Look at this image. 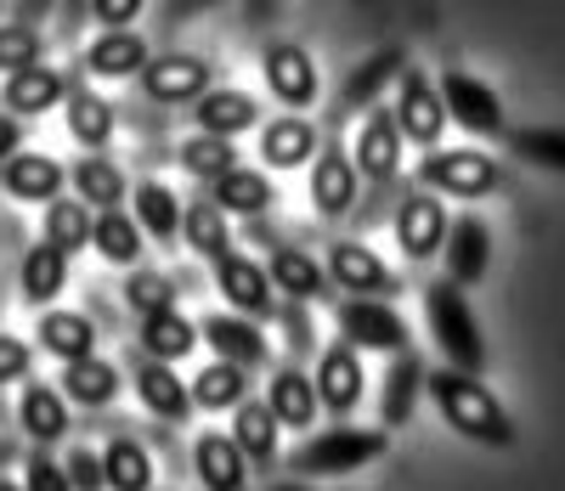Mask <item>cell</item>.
I'll use <instances>...</instances> for the list:
<instances>
[{
    "label": "cell",
    "mask_w": 565,
    "mask_h": 491,
    "mask_svg": "<svg viewBox=\"0 0 565 491\" xmlns=\"http://www.w3.org/2000/svg\"><path fill=\"white\" fill-rule=\"evenodd\" d=\"M199 345V328L186 322L181 311H159V317H141V351L159 356V362H181V356H193Z\"/></svg>",
    "instance_id": "cell-36"
},
{
    "label": "cell",
    "mask_w": 565,
    "mask_h": 491,
    "mask_svg": "<svg viewBox=\"0 0 565 491\" xmlns=\"http://www.w3.org/2000/svg\"><path fill=\"white\" fill-rule=\"evenodd\" d=\"M215 288L226 293V306L249 317V322H271L277 317V300H271V277L260 260H249L244 249H226L215 260Z\"/></svg>",
    "instance_id": "cell-8"
},
{
    "label": "cell",
    "mask_w": 565,
    "mask_h": 491,
    "mask_svg": "<svg viewBox=\"0 0 565 491\" xmlns=\"http://www.w3.org/2000/svg\"><path fill=\"white\" fill-rule=\"evenodd\" d=\"M136 402L164 424H181L186 413H193V396H186V384L175 378L170 362H141L136 367Z\"/></svg>",
    "instance_id": "cell-23"
},
{
    "label": "cell",
    "mask_w": 565,
    "mask_h": 491,
    "mask_svg": "<svg viewBox=\"0 0 565 491\" xmlns=\"http://www.w3.org/2000/svg\"><path fill=\"white\" fill-rule=\"evenodd\" d=\"M63 181H68V170L52 153H12L7 164H0V186H7L12 199L52 204V199H63Z\"/></svg>",
    "instance_id": "cell-21"
},
{
    "label": "cell",
    "mask_w": 565,
    "mask_h": 491,
    "mask_svg": "<svg viewBox=\"0 0 565 491\" xmlns=\"http://www.w3.org/2000/svg\"><path fill=\"white\" fill-rule=\"evenodd\" d=\"M266 491H306V485H295V480H277V485H266Z\"/></svg>",
    "instance_id": "cell-55"
},
{
    "label": "cell",
    "mask_w": 565,
    "mask_h": 491,
    "mask_svg": "<svg viewBox=\"0 0 565 491\" xmlns=\"http://www.w3.org/2000/svg\"><path fill=\"white\" fill-rule=\"evenodd\" d=\"M407 68V52L402 45H380L362 68H351L345 74V90H340V108L351 114V108H373V96H380L385 85H396V74Z\"/></svg>",
    "instance_id": "cell-28"
},
{
    "label": "cell",
    "mask_w": 565,
    "mask_h": 491,
    "mask_svg": "<svg viewBox=\"0 0 565 491\" xmlns=\"http://www.w3.org/2000/svg\"><path fill=\"white\" fill-rule=\"evenodd\" d=\"M509 147L521 153L526 164L559 170L565 175V130L559 125H526V130H509Z\"/></svg>",
    "instance_id": "cell-45"
},
{
    "label": "cell",
    "mask_w": 565,
    "mask_h": 491,
    "mask_svg": "<svg viewBox=\"0 0 565 491\" xmlns=\"http://www.w3.org/2000/svg\"><path fill=\"white\" fill-rule=\"evenodd\" d=\"M424 389H430V402L441 407V418H447L463 440H476V447H492V452H509V447H514V418L503 413V402L492 396L481 378L441 367V373L424 378Z\"/></svg>",
    "instance_id": "cell-1"
},
{
    "label": "cell",
    "mask_w": 565,
    "mask_h": 491,
    "mask_svg": "<svg viewBox=\"0 0 565 491\" xmlns=\"http://www.w3.org/2000/svg\"><path fill=\"white\" fill-rule=\"evenodd\" d=\"M193 119H199V136H221V141H232V136H244V130L260 125V103H255L249 90L215 85V90H204L199 103H193Z\"/></svg>",
    "instance_id": "cell-18"
},
{
    "label": "cell",
    "mask_w": 565,
    "mask_h": 491,
    "mask_svg": "<svg viewBox=\"0 0 565 491\" xmlns=\"http://www.w3.org/2000/svg\"><path fill=\"white\" fill-rule=\"evenodd\" d=\"M57 389H63V402H79V407H108V402L119 396V367H114V362H103V356L68 362V367H63V378H57Z\"/></svg>",
    "instance_id": "cell-31"
},
{
    "label": "cell",
    "mask_w": 565,
    "mask_h": 491,
    "mask_svg": "<svg viewBox=\"0 0 565 491\" xmlns=\"http://www.w3.org/2000/svg\"><path fill=\"white\" fill-rule=\"evenodd\" d=\"M90 243H97L103 260H114V266H136L141 260V226L125 210H103L97 221H90Z\"/></svg>",
    "instance_id": "cell-42"
},
{
    "label": "cell",
    "mask_w": 565,
    "mask_h": 491,
    "mask_svg": "<svg viewBox=\"0 0 565 491\" xmlns=\"http://www.w3.org/2000/svg\"><path fill=\"white\" fill-rule=\"evenodd\" d=\"M328 271H334V282L351 293V300H380V293H402V277L373 255L362 249V243H334L328 249Z\"/></svg>",
    "instance_id": "cell-12"
},
{
    "label": "cell",
    "mask_w": 565,
    "mask_h": 491,
    "mask_svg": "<svg viewBox=\"0 0 565 491\" xmlns=\"http://www.w3.org/2000/svg\"><path fill=\"white\" fill-rule=\"evenodd\" d=\"M0 458H7V440H0Z\"/></svg>",
    "instance_id": "cell-57"
},
{
    "label": "cell",
    "mask_w": 565,
    "mask_h": 491,
    "mask_svg": "<svg viewBox=\"0 0 565 491\" xmlns=\"http://www.w3.org/2000/svg\"><path fill=\"white\" fill-rule=\"evenodd\" d=\"M441 108H447V119H458L463 130H476V136H509V125H503V103H498V90L487 85V79H476V74H463V68H447L441 74Z\"/></svg>",
    "instance_id": "cell-7"
},
{
    "label": "cell",
    "mask_w": 565,
    "mask_h": 491,
    "mask_svg": "<svg viewBox=\"0 0 565 491\" xmlns=\"http://www.w3.org/2000/svg\"><path fill=\"white\" fill-rule=\"evenodd\" d=\"M311 153H317V130H311L306 119L282 114V119L260 125V159H266L271 170H295V164H306Z\"/></svg>",
    "instance_id": "cell-30"
},
{
    "label": "cell",
    "mask_w": 565,
    "mask_h": 491,
    "mask_svg": "<svg viewBox=\"0 0 565 491\" xmlns=\"http://www.w3.org/2000/svg\"><path fill=\"white\" fill-rule=\"evenodd\" d=\"M85 74H103V79H125V74H141L148 68V40L136 29H108L103 40H90V52L79 63Z\"/></svg>",
    "instance_id": "cell-24"
},
{
    "label": "cell",
    "mask_w": 565,
    "mask_h": 491,
    "mask_svg": "<svg viewBox=\"0 0 565 491\" xmlns=\"http://www.w3.org/2000/svg\"><path fill=\"white\" fill-rule=\"evenodd\" d=\"M260 68H266V85L277 90V103H289V108H311L317 103V63L306 57V45L295 40H271L266 52H260Z\"/></svg>",
    "instance_id": "cell-9"
},
{
    "label": "cell",
    "mask_w": 565,
    "mask_h": 491,
    "mask_svg": "<svg viewBox=\"0 0 565 491\" xmlns=\"http://www.w3.org/2000/svg\"><path fill=\"white\" fill-rule=\"evenodd\" d=\"M181 170L186 175H199V181H215L226 170H238V147L221 141V136H193V141H181Z\"/></svg>",
    "instance_id": "cell-44"
},
{
    "label": "cell",
    "mask_w": 565,
    "mask_h": 491,
    "mask_svg": "<svg viewBox=\"0 0 565 491\" xmlns=\"http://www.w3.org/2000/svg\"><path fill=\"white\" fill-rule=\"evenodd\" d=\"M130 221L141 226V232H153V237H181V199L164 186V181H141L136 186V210H130Z\"/></svg>",
    "instance_id": "cell-40"
},
{
    "label": "cell",
    "mask_w": 565,
    "mask_h": 491,
    "mask_svg": "<svg viewBox=\"0 0 565 491\" xmlns=\"http://www.w3.org/2000/svg\"><path fill=\"white\" fill-rule=\"evenodd\" d=\"M503 164L487 159L481 147H430L418 159V186L441 192V199H487V192L503 186Z\"/></svg>",
    "instance_id": "cell-3"
},
{
    "label": "cell",
    "mask_w": 565,
    "mask_h": 491,
    "mask_svg": "<svg viewBox=\"0 0 565 491\" xmlns=\"http://www.w3.org/2000/svg\"><path fill=\"white\" fill-rule=\"evenodd\" d=\"M340 333H345V345H362V351H396V356L407 351V322L385 300H345Z\"/></svg>",
    "instance_id": "cell-10"
},
{
    "label": "cell",
    "mask_w": 565,
    "mask_h": 491,
    "mask_svg": "<svg viewBox=\"0 0 565 491\" xmlns=\"http://www.w3.org/2000/svg\"><path fill=\"white\" fill-rule=\"evenodd\" d=\"M0 90H7V108H12V114H52L63 96H68V74L34 63V68H18Z\"/></svg>",
    "instance_id": "cell-25"
},
{
    "label": "cell",
    "mask_w": 565,
    "mask_h": 491,
    "mask_svg": "<svg viewBox=\"0 0 565 491\" xmlns=\"http://www.w3.org/2000/svg\"><path fill=\"white\" fill-rule=\"evenodd\" d=\"M68 181H74V199L90 210H119V199H125V170L114 164V159H103V153H90V159H79L74 170H68Z\"/></svg>",
    "instance_id": "cell-34"
},
{
    "label": "cell",
    "mask_w": 565,
    "mask_h": 491,
    "mask_svg": "<svg viewBox=\"0 0 565 491\" xmlns=\"http://www.w3.org/2000/svg\"><path fill=\"white\" fill-rule=\"evenodd\" d=\"M266 277H271V288L289 293V300H311V293H322V282H328V271L306 249H295V243H271Z\"/></svg>",
    "instance_id": "cell-32"
},
{
    "label": "cell",
    "mask_w": 565,
    "mask_h": 491,
    "mask_svg": "<svg viewBox=\"0 0 565 491\" xmlns=\"http://www.w3.org/2000/svg\"><path fill=\"white\" fill-rule=\"evenodd\" d=\"M12 153H23V125H18V114H0V164Z\"/></svg>",
    "instance_id": "cell-53"
},
{
    "label": "cell",
    "mask_w": 565,
    "mask_h": 491,
    "mask_svg": "<svg viewBox=\"0 0 565 491\" xmlns=\"http://www.w3.org/2000/svg\"><path fill=\"white\" fill-rule=\"evenodd\" d=\"M447 204L436 199V192H407V199L396 204V237H402V249L407 260H430L441 255V243H447Z\"/></svg>",
    "instance_id": "cell-11"
},
{
    "label": "cell",
    "mask_w": 565,
    "mask_h": 491,
    "mask_svg": "<svg viewBox=\"0 0 565 491\" xmlns=\"http://www.w3.org/2000/svg\"><path fill=\"white\" fill-rule=\"evenodd\" d=\"M277 322L289 328V345H295V351H311V317L300 311V300H295V306H277Z\"/></svg>",
    "instance_id": "cell-52"
},
{
    "label": "cell",
    "mask_w": 565,
    "mask_h": 491,
    "mask_svg": "<svg viewBox=\"0 0 565 491\" xmlns=\"http://www.w3.org/2000/svg\"><path fill=\"white\" fill-rule=\"evenodd\" d=\"M141 90H148V103H159V108H181V103H199L204 90H215V68L193 52H164V57H148Z\"/></svg>",
    "instance_id": "cell-6"
},
{
    "label": "cell",
    "mask_w": 565,
    "mask_h": 491,
    "mask_svg": "<svg viewBox=\"0 0 565 491\" xmlns=\"http://www.w3.org/2000/svg\"><path fill=\"white\" fill-rule=\"evenodd\" d=\"M63 114H68V136H74L79 147H90V153H103V147L114 141V130H119L114 103H103V96L79 79V63L68 68V96H63Z\"/></svg>",
    "instance_id": "cell-13"
},
{
    "label": "cell",
    "mask_w": 565,
    "mask_h": 491,
    "mask_svg": "<svg viewBox=\"0 0 565 491\" xmlns=\"http://www.w3.org/2000/svg\"><path fill=\"white\" fill-rule=\"evenodd\" d=\"M0 491H23V485H18V480H0Z\"/></svg>",
    "instance_id": "cell-56"
},
{
    "label": "cell",
    "mask_w": 565,
    "mask_h": 491,
    "mask_svg": "<svg viewBox=\"0 0 565 491\" xmlns=\"http://www.w3.org/2000/svg\"><path fill=\"white\" fill-rule=\"evenodd\" d=\"M418 389H424V362H418L413 351H402V356L391 362V378H385V402H380V413H385V429H402V424L413 418V407H418Z\"/></svg>",
    "instance_id": "cell-39"
},
{
    "label": "cell",
    "mask_w": 565,
    "mask_h": 491,
    "mask_svg": "<svg viewBox=\"0 0 565 491\" xmlns=\"http://www.w3.org/2000/svg\"><path fill=\"white\" fill-rule=\"evenodd\" d=\"M199 339H210V351L221 356V362H232V367H260V362H271V345H266V333H260V322H249V317H204L199 322Z\"/></svg>",
    "instance_id": "cell-16"
},
{
    "label": "cell",
    "mask_w": 565,
    "mask_h": 491,
    "mask_svg": "<svg viewBox=\"0 0 565 491\" xmlns=\"http://www.w3.org/2000/svg\"><path fill=\"white\" fill-rule=\"evenodd\" d=\"M311 384H317V402H322L328 413H351V407L362 402V384H367L356 345H345V339H340V345H328Z\"/></svg>",
    "instance_id": "cell-19"
},
{
    "label": "cell",
    "mask_w": 565,
    "mask_h": 491,
    "mask_svg": "<svg viewBox=\"0 0 565 491\" xmlns=\"http://www.w3.org/2000/svg\"><path fill=\"white\" fill-rule=\"evenodd\" d=\"M63 474H68L74 491H108V485H103V458L90 452V447H74L68 463H63Z\"/></svg>",
    "instance_id": "cell-48"
},
{
    "label": "cell",
    "mask_w": 565,
    "mask_h": 491,
    "mask_svg": "<svg viewBox=\"0 0 565 491\" xmlns=\"http://www.w3.org/2000/svg\"><path fill=\"white\" fill-rule=\"evenodd\" d=\"M103 485L108 491H153V458L136 435H114L108 452H103Z\"/></svg>",
    "instance_id": "cell-29"
},
{
    "label": "cell",
    "mask_w": 565,
    "mask_h": 491,
    "mask_svg": "<svg viewBox=\"0 0 565 491\" xmlns=\"http://www.w3.org/2000/svg\"><path fill=\"white\" fill-rule=\"evenodd\" d=\"M221 215H260L266 204H271V181L260 175V170H226V175H215V199H210Z\"/></svg>",
    "instance_id": "cell-38"
},
{
    "label": "cell",
    "mask_w": 565,
    "mask_h": 491,
    "mask_svg": "<svg viewBox=\"0 0 565 491\" xmlns=\"http://www.w3.org/2000/svg\"><path fill=\"white\" fill-rule=\"evenodd\" d=\"M23 491H74L63 463H52L45 452H29V469H23Z\"/></svg>",
    "instance_id": "cell-49"
},
{
    "label": "cell",
    "mask_w": 565,
    "mask_h": 491,
    "mask_svg": "<svg viewBox=\"0 0 565 491\" xmlns=\"http://www.w3.org/2000/svg\"><path fill=\"white\" fill-rule=\"evenodd\" d=\"M181 237L193 243V249L204 255V260H221L226 249H232V232H226V215L210 204V199H199V204H181Z\"/></svg>",
    "instance_id": "cell-41"
},
{
    "label": "cell",
    "mask_w": 565,
    "mask_h": 491,
    "mask_svg": "<svg viewBox=\"0 0 565 491\" xmlns=\"http://www.w3.org/2000/svg\"><path fill=\"white\" fill-rule=\"evenodd\" d=\"M45 243L63 255H79L90 243V210L79 199H52L45 204Z\"/></svg>",
    "instance_id": "cell-43"
},
{
    "label": "cell",
    "mask_w": 565,
    "mask_h": 491,
    "mask_svg": "<svg viewBox=\"0 0 565 491\" xmlns=\"http://www.w3.org/2000/svg\"><path fill=\"white\" fill-rule=\"evenodd\" d=\"M18 12H23V23L34 29V18H45V12H52V0H23V7H18Z\"/></svg>",
    "instance_id": "cell-54"
},
{
    "label": "cell",
    "mask_w": 565,
    "mask_h": 491,
    "mask_svg": "<svg viewBox=\"0 0 565 491\" xmlns=\"http://www.w3.org/2000/svg\"><path fill=\"white\" fill-rule=\"evenodd\" d=\"M447 282H481L487 277V266H492V232H487V221L481 215H452V226H447Z\"/></svg>",
    "instance_id": "cell-17"
},
{
    "label": "cell",
    "mask_w": 565,
    "mask_h": 491,
    "mask_svg": "<svg viewBox=\"0 0 565 491\" xmlns=\"http://www.w3.org/2000/svg\"><path fill=\"white\" fill-rule=\"evenodd\" d=\"M29 345L23 339H12V333H0V384H18V378H29Z\"/></svg>",
    "instance_id": "cell-50"
},
{
    "label": "cell",
    "mask_w": 565,
    "mask_h": 491,
    "mask_svg": "<svg viewBox=\"0 0 565 491\" xmlns=\"http://www.w3.org/2000/svg\"><path fill=\"white\" fill-rule=\"evenodd\" d=\"M266 407H271V418H277L282 429H311V418L322 413V402H317V384H311L300 367H282V373L271 378V389H266Z\"/></svg>",
    "instance_id": "cell-26"
},
{
    "label": "cell",
    "mask_w": 565,
    "mask_h": 491,
    "mask_svg": "<svg viewBox=\"0 0 565 491\" xmlns=\"http://www.w3.org/2000/svg\"><path fill=\"white\" fill-rule=\"evenodd\" d=\"M385 447H391L385 429H351V424H340V429L311 435L306 447L289 458V469L295 474H351V469H362L373 458H385Z\"/></svg>",
    "instance_id": "cell-4"
},
{
    "label": "cell",
    "mask_w": 565,
    "mask_h": 491,
    "mask_svg": "<svg viewBox=\"0 0 565 491\" xmlns=\"http://www.w3.org/2000/svg\"><path fill=\"white\" fill-rule=\"evenodd\" d=\"M424 311H430V333L441 345V362L452 373L481 378L487 373V339L476 328V311H469L463 288L458 282H430V288H424Z\"/></svg>",
    "instance_id": "cell-2"
},
{
    "label": "cell",
    "mask_w": 565,
    "mask_h": 491,
    "mask_svg": "<svg viewBox=\"0 0 565 491\" xmlns=\"http://www.w3.org/2000/svg\"><path fill=\"white\" fill-rule=\"evenodd\" d=\"M277 418L266 402H238V418H232V447L244 452V463H271L277 458Z\"/></svg>",
    "instance_id": "cell-35"
},
{
    "label": "cell",
    "mask_w": 565,
    "mask_h": 491,
    "mask_svg": "<svg viewBox=\"0 0 565 491\" xmlns=\"http://www.w3.org/2000/svg\"><path fill=\"white\" fill-rule=\"evenodd\" d=\"M40 345H45V356H57L68 367V362L97 356V328H90V317H79V311H45L40 317Z\"/></svg>",
    "instance_id": "cell-27"
},
{
    "label": "cell",
    "mask_w": 565,
    "mask_h": 491,
    "mask_svg": "<svg viewBox=\"0 0 565 491\" xmlns=\"http://www.w3.org/2000/svg\"><path fill=\"white\" fill-rule=\"evenodd\" d=\"M148 7V0H90V12H97L108 29H130V18Z\"/></svg>",
    "instance_id": "cell-51"
},
{
    "label": "cell",
    "mask_w": 565,
    "mask_h": 491,
    "mask_svg": "<svg viewBox=\"0 0 565 491\" xmlns=\"http://www.w3.org/2000/svg\"><path fill=\"white\" fill-rule=\"evenodd\" d=\"M125 300H130V311L136 317H159V311H175V282L164 277V271H130L125 277Z\"/></svg>",
    "instance_id": "cell-46"
},
{
    "label": "cell",
    "mask_w": 565,
    "mask_h": 491,
    "mask_svg": "<svg viewBox=\"0 0 565 491\" xmlns=\"http://www.w3.org/2000/svg\"><path fill=\"white\" fill-rule=\"evenodd\" d=\"M356 199H362V175H356V164L340 153V147H322L317 164H311V204H317V215L340 221V215L356 210Z\"/></svg>",
    "instance_id": "cell-14"
},
{
    "label": "cell",
    "mask_w": 565,
    "mask_h": 491,
    "mask_svg": "<svg viewBox=\"0 0 565 491\" xmlns=\"http://www.w3.org/2000/svg\"><path fill=\"white\" fill-rule=\"evenodd\" d=\"M396 130H402V141H418V147H436L441 141V130H447V108H441V90L430 85V74L424 68H402L396 74Z\"/></svg>",
    "instance_id": "cell-5"
},
{
    "label": "cell",
    "mask_w": 565,
    "mask_h": 491,
    "mask_svg": "<svg viewBox=\"0 0 565 491\" xmlns=\"http://www.w3.org/2000/svg\"><path fill=\"white\" fill-rule=\"evenodd\" d=\"M40 52H45V40H40L29 23H7V29H0V68H7V74L34 68Z\"/></svg>",
    "instance_id": "cell-47"
},
{
    "label": "cell",
    "mask_w": 565,
    "mask_h": 491,
    "mask_svg": "<svg viewBox=\"0 0 565 491\" xmlns=\"http://www.w3.org/2000/svg\"><path fill=\"white\" fill-rule=\"evenodd\" d=\"M351 164H356V175L380 181V186L402 175V130H396V114H391V108H373V114H367Z\"/></svg>",
    "instance_id": "cell-15"
},
{
    "label": "cell",
    "mask_w": 565,
    "mask_h": 491,
    "mask_svg": "<svg viewBox=\"0 0 565 491\" xmlns=\"http://www.w3.org/2000/svg\"><path fill=\"white\" fill-rule=\"evenodd\" d=\"M63 288H68V255L40 237L34 249L23 255V300L29 306H52Z\"/></svg>",
    "instance_id": "cell-33"
},
{
    "label": "cell",
    "mask_w": 565,
    "mask_h": 491,
    "mask_svg": "<svg viewBox=\"0 0 565 491\" xmlns=\"http://www.w3.org/2000/svg\"><path fill=\"white\" fill-rule=\"evenodd\" d=\"M18 418H23V429L34 435V447H52V440H63L68 429H74V413H68V402H63V389L57 384H23V407H18Z\"/></svg>",
    "instance_id": "cell-22"
},
{
    "label": "cell",
    "mask_w": 565,
    "mask_h": 491,
    "mask_svg": "<svg viewBox=\"0 0 565 491\" xmlns=\"http://www.w3.org/2000/svg\"><path fill=\"white\" fill-rule=\"evenodd\" d=\"M193 469H199L204 491H244V485H249L244 452L232 447V435H221V429H204V435L193 440Z\"/></svg>",
    "instance_id": "cell-20"
},
{
    "label": "cell",
    "mask_w": 565,
    "mask_h": 491,
    "mask_svg": "<svg viewBox=\"0 0 565 491\" xmlns=\"http://www.w3.org/2000/svg\"><path fill=\"white\" fill-rule=\"evenodd\" d=\"M186 396H193V407H204V413H226V407L249 402V378L232 362H210L193 384H186Z\"/></svg>",
    "instance_id": "cell-37"
}]
</instances>
